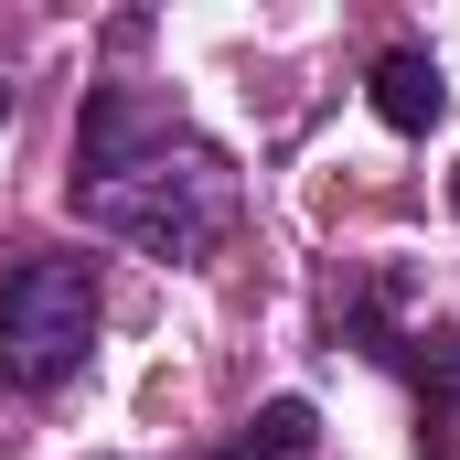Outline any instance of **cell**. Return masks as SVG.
<instances>
[{
  "label": "cell",
  "instance_id": "7a4b0ae2",
  "mask_svg": "<svg viewBox=\"0 0 460 460\" xmlns=\"http://www.w3.org/2000/svg\"><path fill=\"white\" fill-rule=\"evenodd\" d=\"M97 343V268L86 257H22L0 279V385L54 396Z\"/></svg>",
  "mask_w": 460,
  "mask_h": 460
},
{
  "label": "cell",
  "instance_id": "8992f818",
  "mask_svg": "<svg viewBox=\"0 0 460 460\" xmlns=\"http://www.w3.org/2000/svg\"><path fill=\"white\" fill-rule=\"evenodd\" d=\"M0 128H11V86H0Z\"/></svg>",
  "mask_w": 460,
  "mask_h": 460
},
{
  "label": "cell",
  "instance_id": "277c9868",
  "mask_svg": "<svg viewBox=\"0 0 460 460\" xmlns=\"http://www.w3.org/2000/svg\"><path fill=\"white\" fill-rule=\"evenodd\" d=\"M364 97H375V118H385L396 139H429V128L450 118V75H439L429 43H385L375 75H364Z\"/></svg>",
  "mask_w": 460,
  "mask_h": 460
},
{
  "label": "cell",
  "instance_id": "5b68a950",
  "mask_svg": "<svg viewBox=\"0 0 460 460\" xmlns=\"http://www.w3.org/2000/svg\"><path fill=\"white\" fill-rule=\"evenodd\" d=\"M311 450H322V407H311V396H268L226 460H311Z\"/></svg>",
  "mask_w": 460,
  "mask_h": 460
},
{
  "label": "cell",
  "instance_id": "3957f363",
  "mask_svg": "<svg viewBox=\"0 0 460 460\" xmlns=\"http://www.w3.org/2000/svg\"><path fill=\"white\" fill-rule=\"evenodd\" d=\"M353 332H364L375 364H407V375H418V450H429V460H460V353L450 343L407 353V332H385V322H353Z\"/></svg>",
  "mask_w": 460,
  "mask_h": 460
},
{
  "label": "cell",
  "instance_id": "6da1fadb",
  "mask_svg": "<svg viewBox=\"0 0 460 460\" xmlns=\"http://www.w3.org/2000/svg\"><path fill=\"white\" fill-rule=\"evenodd\" d=\"M75 204H86V226L193 268L235 226V161L182 108H161L139 86H97L75 118Z\"/></svg>",
  "mask_w": 460,
  "mask_h": 460
}]
</instances>
